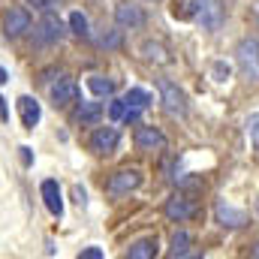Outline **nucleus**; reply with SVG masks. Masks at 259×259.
I'll return each instance as SVG.
<instances>
[{
    "mask_svg": "<svg viewBox=\"0 0 259 259\" xmlns=\"http://www.w3.org/2000/svg\"><path fill=\"white\" fill-rule=\"evenodd\" d=\"M160 97H163V109L172 118H187V97L178 84L172 81H160Z\"/></svg>",
    "mask_w": 259,
    "mask_h": 259,
    "instance_id": "1",
    "label": "nucleus"
},
{
    "mask_svg": "<svg viewBox=\"0 0 259 259\" xmlns=\"http://www.w3.org/2000/svg\"><path fill=\"white\" fill-rule=\"evenodd\" d=\"M193 15L205 30L214 33V30H220V24H223V3H220V0H196Z\"/></svg>",
    "mask_w": 259,
    "mask_h": 259,
    "instance_id": "2",
    "label": "nucleus"
},
{
    "mask_svg": "<svg viewBox=\"0 0 259 259\" xmlns=\"http://www.w3.org/2000/svg\"><path fill=\"white\" fill-rule=\"evenodd\" d=\"M139 184H142V172L139 169H121V172L109 175L106 190H109V196H124V193L139 190Z\"/></svg>",
    "mask_w": 259,
    "mask_h": 259,
    "instance_id": "3",
    "label": "nucleus"
},
{
    "mask_svg": "<svg viewBox=\"0 0 259 259\" xmlns=\"http://www.w3.org/2000/svg\"><path fill=\"white\" fill-rule=\"evenodd\" d=\"M235 55H238L241 69H244L250 78H256L259 81V42L256 39H241L238 49H235Z\"/></svg>",
    "mask_w": 259,
    "mask_h": 259,
    "instance_id": "4",
    "label": "nucleus"
},
{
    "mask_svg": "<svg viewBox=\"0 0 259 259\" xmlns=\"http://www.w3.org/2000/svg\"><path fill=\"white\" fill-rule=\"evenodd\" d=\"M214 217H217L220 226H229V229H241V226L247 223V214H244L241 208L229 205V202H217V205H214Z\"/></svg>",
    "mask_w": 259,
    "mask_h": 259,
    "instance_id": "5",
    "label": "nucleus"
},
{
    "mask_svg": "<svg viewBox=\"0 0 259 259\" xmlns=\"http://www.w3.org/2000/svg\"><path fill=\"white\" fill-rule=\"evenodd\" d=\"M118 142H121V136L115 127H100L91 136V151L94 154H112L118 148Z\"/></svg>",
    "mask_w": 259,
    "mask_h": 259,
    "instance_id": "6",
    "label": "nucleus"
},
{
    "mask_svg": "<svg viewBox=\"0 0 259 259\" xmlns=\"http://www.w3.org/2000/svg\"><path fill=\"white\" fill-rule=\"evenodd\" d=\"M163 211H166L169 220H178V223H181V220H190L196 214V205L187 196L178 193V196H172V199H166V208H163Z\"/></svg>",
    "mask_w": 259,
    "mask_h": 259,
    "instance_id": "7",
    "label": "nucleus"
},
{
    "mask_svg": "<svg viewBox=\"0 0 259 259\" xmlns=\"http://www.w3.org/2000/svg\"><path fill=\"white\" fill-rule=\"evenodd\" d=\"M24 30H30V15L27 9H9L3 15V33L6 36H21Z\"/></svg>",
    "mask_w": 259,
    "mask_h": 259,
    "instance_id": "8",
    "label": "nucleus"
},
{
    "mask_svg": "<svg viewBox=\"0 0 259 259\" xmlns=\"http://www.w3.org/2000/svg\"><path fill=\"white\" fill-rule=\"evenodd\" d=\"M163 145H166V136L157 127H148V124H145V127L136 130V148H139V151H160Z\"/></svg>",
    "mask_w": 259,
    "mask_h": 259,
    "instance_id": "9",
    "label": "nucleus"
},
{
    "mask_svg": "<svg viewBox=\"0 0 259 259\" xmlns=\"http://www.w3.org/2000/svg\"><path fill=\"white\" fill-rule=\"evenodd\" d=\"M115 21L121 24V27H142L145 24V12L136 6V3H118V9H115Z\"/></svg>",
    "mask_w": 259,
    "mask_h": 259,
    "instance_id": "10",
    "label": "nucleus"
},
{
    "mask_svg": "<svg viewBox=\"0 0 259 259\" xmlns=\"http://www.w3.org/2000/svg\"><path fill=\"white\" fill-rule=\"evenodd\" d=\"M18 115H21L24 130H33L39 124V118H42V109H39V103L33 97H18Z\"/></svg>",
    "mask_w": 259,
    "mask_h": 259,
    "instance_id": "11",
    "label": "nucleus"
},
{
    "mask_svg": "<svg viewBox=\"0 0 259 259\" xmlns=\"http://www.w3.org/2000/svg\"><path fill=\"white\" fill-rule=\"evenodd\" d=\"M78 100V88H75V81H58V84H52V103L55 106H69V103H75Z\"/></svg>",
    "mask_w": 259,
    "mask_h": 259,
    "instance_id": "12",
    "label": "nucleus"
},
{
    "mask_svg": "<svg viewBox=\"0 0 259 259\" xmlns=\"http://www.w3.org/2000/svg\"><path fill=\"white\" fill-rule=\"evenodd\" d=\"M42 199H46V208H49L55 217L64 214V199H61V187H58V181H42Z\"/></svg>",
    "mask_w": 259,
    "mask_h": 259,
    "instance_id": "13",
    "label": "nucleus"
},
{
    "mask_svg": "<svg viewBox=\"0 0 259 259\" xmlns=\"http://www.w3.org/2000/svg\"><path fill=\"white\" fill-rule=\"evenodd\" d=\"M36 30H39V33H36V36H39V42H55V39L61 36V30H64V27H61L58 15H46V18H42V24H39Z\"/></svg>",
    "mask_w": 259,
    "mask_h": 259,
    "instance_id": "14",
    "label": "nucleus"
},
{
    "mask_svg": "<svg viewBox=\"0 0 259 259\" xmlns=\"http://www.w3.org/2000/svg\"><path fill=\"white\" fill-rule=\"evenodd\" d=\"M130 259H154L157 256V241L154 238H142V241H136L133 247L127 250Z\"/></svg>",
    "mask_w": 259,
    "mask_h": 259,
    "instance_id": "15",
    "label": "nucleus"
},
{
    "mask_svg": "<svg viewBox=\"0 0 259 259\" xmlns=\"http://www.w3.org/2000/svg\"><path fill=\"white\" fill-rule=\"evenodd\" d=\"M142 55H145L148 61H154V64H169V61H172L163 42H145V46H142Z\"/></svg>",
    "mask_w": 259,
    "mask_h": 259,
    "instance_id": "16",
    "label": "nucleus"
},
{
    "mask_svg": "<svg viewBox=\"0 0 259 259\" xmlns=\"http://www.w3.org/2000/svg\"><path fill=\"white\" fill-rule=\"evenodd\" d=\"M124 103H127V109H148L151 106V94L145 88H130Z\"/></svg>",
    "mask_w": 259,
    "mask_h": 259,
    "instance_id": "17",
    "label": "nucleus"
},
{
    "mask_svg": "<svg viewBox=\"0 0 259 259\" xmlns=\"http://www.w3.org/2000/svg\"><path fill=\"white\" fill-rule=\"evenodd\" d=\"M88 88H91L97 97H112V94H115V81L106 78V75H91V78H88Z\"/></svg>",
    "mask_w": 259,
    "mask_h": 259,
    "instance_id": "18",
    "label": "nucleus"
},
{
    "mask_svg": "<svg viewBox=\"0 0 259 259\" xmlns=\"http://www.w3.org/2000/svg\"><path fill=\"white\" fill-rule=\"evenodd\" d=\"M100 115H103V106H100V103H81L75 118H78L81 124H97V121H100Z\"/></svg>",
    "mask_w": 259,
    "mask_h": 259,
    "instance_id": "19",
    "label": "nucleus"
},
{
    "mask_svg": "<svg viewBox=\"0 0 259 259\" xmlns=\"http://www.w3.org/2000/svg\"><path fill=\"white\" fill-rule=\"evenodd\" d=\"M190 253V235L187 232H175L172 235V250H169V256L178 259V256H187Z\"/></svg>",
    "mask_w": 259,
    "mask_h": 259,
    "instance_id": "20",
    "label": "nucleus"
},
{
    "mask_svg": "<svg viewBox=\"0 0 259 259\" xmlns=\"http://www.w3.org/2000/svg\"><path fill=\"white\" fill-rule=\"evenodd\" d=\"M69 27H72V33L81 36V39L91 33V30H88V18H84L81 12H72V15H69Z\"/></svg>",
    "mask_w": 259,
    "mask_h": 259,
    "instance_id": "21",
    "label": "nucleus"
},
{
    "mask_svg": "<svg viewBox=\"0 0 259 259\" xmlns=\"http://www.w3.org/2000/svg\"><path fill=\"white\" fill-rule=\"evenodd\" d=\"M124 115H127V103H124V100H115V103L109 106V118H112V121H124Z\"/></svg>",
    "mask_w": 259,
    "mask_h": 259,
    "instance_id": "22",
    "label": "nucleus"
},
{
    "mask_svg": "<svg viewBox=\"0 0 259 259\" xmlns=\"http://www.w3.org/2000/svg\"><path fill=\"white\" fill-rule=\"evenodd\" d=\"M27 3H30L33 9H42V12H52V9H55V6H58L61 0H27Z\"/></svg>",
    "mask_w": 259,
    "mask_h": 259,
    "instance_id": "23",
    "label": "nucleus"
},
{
    "mask_svg": "<svg viewBox=\"0 0 259 259\" xmlns=\"http://www.w3.org/2000/svg\"><path fill=\"white\" fill-rule=\"evenodd\" d=\"M247 127L253 130V142L259 145V112H253V115H250V121H247Z\"/></svg>",
    "mask_w": 259,
    "mask_h": 259,
    "instance_id": "24",
    "label": "nucleus"
},
{
    "mask_svg": "<svg viewBox=\"0 0 259 259\" xmlns=\"http://www.w3.org/2000/svg\"><path fill=\"white\" fill-rule=\"evenodd\" d=\"M100 256H103L100 247H88V250H81V259H100Z\"/></svg>",
    "mask_w": 259,
    "mask_h": 259,
    "instance_id": "25",
    "label": "nucleus"
},
{
    "mask_svg": "<svg viewBox=\"0 0 259 259\" xmlns=\"http://www.w3.org/2000/svg\"><path fill=\"white\" fill-rule=\"evenodd\" d=\"M214 72L220 75L217 81H226V78H229V66H223V64H217V66H214Z\"/></svg>",
    "mask_w": 259,
    "mask_h": 259,
    "instance_id": "26",
    "label": "nucleus"
},
{
    "mask_svg": "<svg viewBox=\"0 0 259 259\" xmlns=\"http://www.w3.org/2000/svg\"><path fill=\"white\" fill-rule=\"evenodd\" d=\"M72 196H75V202H78V205H84V202H88V196H84L81 187H72Z\"/></svg>",
    "mask_w": 259,
    "mask_h": 259,
    "instance_id": "27",
    "label": "nucleus"
},
{
    "mask_svg": "<svg viewBox=\"0 0 259 259\" xmlns=\"http://www.w3.org/2000/svg\"><path fill=\"white\" fill-rule=\"evenodd\" d=\"M21 160H24V166H30V148H21Z\"/></svg>",
    "mask_w": 259,
    "mask_h": 259,
    "instance_id": "28",
    "label": "nucleus"
},
{
    "mask_svg": "<svg viewBox=\"0 0 259 259\" xmlns=\"http://www.w3.org/2000/svg\"><path fill=\"white\" fill-rule=\"evenodd\" d=\"M0 121H9V112H6V106H3V97H0Z\"/></svg>",
    "mask_w": 259,
    "mask_h": 259,
    "instance_id": "29",
    "label": "nucleus"
},
{
    "mask_svg": "<svg viewBox=\"0 0 259 259\" xmlns=\"http://www.w3.org/2000/svg\"><path fill=\"white\" fill-rule=\"evenodd\" d=\"M6 81H9V72H6V69L0 66V84H6Z\"/></svg>",
    "mask_w": 259,
    "mask_h": 259,
    "instance_id": "30",
    "label": "nucleus"
},
{
    "mask_svg": "<svg viewBox=\"0 0 259 259\" xmlns=\"http://www.w3.org/2000/svg\"><path fill=\"white\" fill-rule=\"evenodd\" d=\"M253 256H259V244H256V247H253Z\"/></svg>",
    "mask_w": 259,
    "mask_h": 259,
    "instance_id": "31",
    "label": "nucleus"
},
{
    "mask_svg": "<svg viewBox=\"0 0 259 259\" xmlns=\"http://www.w3.org/2000/svg\"><path fill=\"white\" fill-rule=\"evenodd\" d=\"M256 208H259V205H256Z\"/></svg>",
    "mask_w": 259,
    "mask_h": 259,
    "instance_id": "32",
    "label": "nucleus"
}]
</instances>
